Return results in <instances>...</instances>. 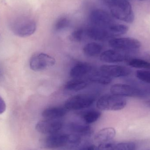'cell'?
<instances>
[{"mask_svg": "<svg viewBox=\"0 0 150 150\" xmlns=\"http://www.w3.org/2000/svg\"><path fill=\"white\" fill-rule=\"evenodd\" d=\"M90 18L93 25L105 29L115 23L108 12L101 9L93 11L90 14Z\"/></svg>", "mask_w": 150, "mask_h": 150, "instance_id": "obj_8", "label": "cell"}, {"mask_svg": "<svg viewBox=\"0 0 150 150\" xmlns=\"http://www.w3.org/2000/svg\"><path fill=\"white\" fill-rule=\"evenodd\" d=\"M127 104L126 100L122 97L108 94L99 99L96 106L99 110L103 111H118L123 109Z\"/></svg>", "mask_w": 150, "mask_h": 150, "instance_id": "obj_3", "label": "cell"}, {"mask_svg": "<svg viewBox=\"0 0 150 150\" xmlns=\"http://www.w3.org/2000/svg\"><path fill=\"white\" fill-rule=\"evenodd\" d=\"M136 77L142 82L150 84V71L137 70L135 73Z\"/></svg>", "mask_w": 150, "mask_h": 150, "instance_id": "obj_25", "label": "cell"}, {"mask_svg": "<svg viewBox=\"0 0 150 150\" xmlns=\"http://www.w3.org/2000/svg\"><path fill=\"white\" fill-rule=\"evenodd\" d=\"M6 105L3 99L0 96V115L4 113L6 111Z\"/></svg>", "mask_w": 150, "mask_h": 150, "instance_id": "obj_27", "label": "cell"}, {"mask_svg": "<svg viewBox=\"0 0 150 150\" xmlns=\"http://www.w3.org/2000/svg\"><path fill=\"white\" fill-rule=\"evenodd\" d=\"M100 71L112 78L127 77L131 74V69L124 66L119 65H103Z\"/></svg>", "mask_w": 150, "mask_h": 150, "instance_id": "obj_11", "label": "cell"}, {"mask_svg": "<svg viewBox=\"0 0 150 150\" xmlns=\"http://www.w3.org/2000/svg\"></svg>", "mask_w": 150, "mask_h": 150, "instance_id": "obj_33", "label": "cell"}, {"mask_svg": "<svg viewBox=\"0 0 150 150\" xmlns=\"http://www.w3.org/2000/svg\"><path fill=\"white\" fill-rule=\"evenodd\" d=\"M69 130L73 134L81 137H86L91 135L92 132V128L89 124L81 122H71L68 126Z\"/></svg>", "mask_w": 150, "mask_h": 150, "instance_id": "obj_14", "label": "cell"}, {"mask_svg": "<svg viewBox=\"0 0 150 150\" xmlns=\"http://www.w3.org/2000/svg\"><path fill=\"white\" fill-rule=\"evenodd\" d=\"M69 134H56L50 135L45 139L44 146L47 149H54L66 147L68 143Z\"/></svg>", "mask_w": 150, "mask_h": 150, "instance_id": "obj_10", "label": "cell"}, {"mask_svg": "<svg viewBox=\"0 0 150 150\" xmlns=\"http://www.w3.org/2000/svg\"><path fill=\"white\" fill-rule=\"evenodd\" d=\"M63 126V122L59 120L46 119L37 123L36 129L41 134L51 135L58 133Z\"/></svg>", "mask_w": 150, "mask_h": 150, "instance_id": "obj_9", "label": "cell"}, {"mask_svg": "<svg viewBox=\"0 0 150 150\" xmlns=\"http://www.w3.org/2000/svg\"><path fill=\"white\" fill-rule=\"evenodd\" d=\"M85 32L83 29L82 28L76 29L71 33L70 39L72 41L74 42H80L83 38Z\"/></svg>", "mask_w": 150, "mask_h": 150, "instance_id": "obj_26", "label": "cell"}, {"mask_svg": "<svg viewBox=\"0 0 150 150\" xmlns=\"http://www.w3.org/2000/svg\"><path fill=\"white\" fill-rule=\"evenodd\" d=\"M143 57L145 59V60L148 61L150 62V50L146 51L143 54Z\"/></svg>", "mask_w": 150, "mask_h": 150, "instance_id": "obj_29", "label": "cell"}, {"mask_svg": "<svg viewBox=\"0 0 150 150\" xmlns=\"http://www.w3.org/2000/svg\"><path fill=\"white\" fill-rule=\"evenodd\" d=\"M95 99L94 96L90 94H78L69 98L64 106L68 110H81L91 106Z\"/></svg>", "mask_w": 150, "mask_h": 150, "instance_id": "obj_6", "label": "cell"}, {"mask_svg": "<svg viewBox=\"0 0 150 150\" xmlns=\"http://www.w3.org/2000/svg\"><path fill=\"white\" fill-rule=\"evenodd\" d=\"M85 33L90 38L97 41H106L113 38L107 29L94 25L88 28Z\"/></svg>", "mask_w": 150, "mask_h": 150, "instance_id": "obj_13", "label": "cell"}, {"mask_svg": "<svg viewBox=\"0 0 150 150\" xmlns=\"http://www.w3.org/2000/svg\"><path fill=\"white\" fill-rule=\"evenodd\" d=\"M100 111L95 109L90 110L82 114V118L84 123L87 124L94 123L99 120L101 116Z\"/></svg>", "mask_w": 150, "mask_h": 150, "instance_id": "obj_21", "label": "cell"}, {"mask_svg": "<svg viewBox=\"0 0 150 150\" xmlns=\"http://www.w3.org/2000/svg\"><path fill=\"white\" fill-rule=\"evenodd\" d=\"M87 86L86 82L78 79L68 81L65 85V89L70 91L77 92L84 89Z\"/></svg>", "mask_w": 150, "mask_h": 150, "instance_id": "obj_19", "label": "cell"}, {"mask_svg": "<svg viewBox=\"0 0 150 150\" xmlns=\"http://www.w3.org/2000/svg\"><path fill=\"white\" fill-rule=\"evenodd\" d=\"M100 1H102L104 4H106V5H107L108 3L109 2V1L110 0H100Z\"/></svg>", "mask_w": 150, "mask_h": 150, "instance_id": "obj_31", "label": "cell"}, {"mask_svg": "<svg viewBox=\"0 0 150 150\" xmlns=\"http://www.w3.org/2000/svg\"><path fill=\"white\" fill-rule=\"evenodd\" d=\"M128 84H115L111 86L112 94L122 97L147 98L150 97V86L142 83L134 79L128 80Z\"/></svg>", "mask_w": 150, "mask_h": 150, "instance_id": "obj_1", "label": "cell"}, {"mask_svg": "<svg viewBox=\"0 0 150 150\" xmlns=\"http://www.w3.org/2000/svg\"><path fill=\"white\" fill-rule=\"evenodd\" d=\"M55 63V59L51 55L44 53H38L31 57L30 67L33 71L40 72L52 67Z\"/></svg>", "mask_w": 150, "mask_h": 150, "instance_id": "obj_5", "label": "cell"}, {"mask_svg": "<svg viewBox=\"0 0 150 150\" xmlns=\"http://www.w3.org/2000/svg\"><path fill=\"white\" fill-rule=\"evenodd\" d=\"M92 67L86 63L79 62L71 69L70 75L74 79H79L91 72Z\"/></svg>", "mask_w": 150, "mask_h": 150, "instance_id": "obj_17", "label": "cell"}, {"mask_svg": "<svg viewBox=\"0 0 150 150\" xmlns=\"http://www.w3.org/2000/svg\"><path fill=\"white\" fill-rule=\"evenodd\" d=\"M103 46L100 44L96 42H91L85 46L83 48L84 54L88 57H92L101 53Z\"/></svg>", "mask_w": 150, "mask_h": 150, "instance_id": "obj_18", "label": "cell"}, {"mask_svg": "<svg viewBox=\"0 0 150 150\" xmlns=\"http://www.w3.org/2000/svg\"><path fill=\"white\" fill-rule=\"evenodd\" d=\"M136 145L133 142L114 143L111 150H135Z\"/></svg>", "mask_w": 150, "mask_h": 150, "instance_id": "obj_23", "label": "cell"}, {"mask_svg": "<svg viewBox=\"0 0 150 150\" xmlns=\"http://www.w3.org/2000/svg\"><path fill=\"white\" fill-rule=\"evenodd\" d=\"M91 81L103 85L108 84L112 80V78L101 72L95 71L91 74L90 77Z\"/></svg>", "mask_w": 150, "mask_h": 150, "instance_id": "obj_20", "label": "cell"}, {"mask_svg": "<svg viewBox=\"0 0 150 150\" xmlns=\"http://www.w3.org/2000/svg\"><path fill=\"white\" fill-rule=\"evenodd\" d=\"M67 110L65 108L52 107L46 108L42 112V116L48 120H58L67 114Z\"/></svg>", "mask_w": 150, "mask_h": 150, "instance_id": "obj_15", "label": "cell"}, {"mask_svg": "<svg viewBox=\"0 0 150 150\" xmlns=\"http://www.w3.org/2000/svg\"><path fill=\"white\" fill-rule=\"evenodd\" d=\"M145 105H146V106L149 108L150 109V100H147L146 102H145Z\"/></svg>", "mask_w": 150, "mask_h": 150, "instance_id": "obj_30", "label": "cell"}, {"mask_svg": "<svg viewBox=\"0 0 150 150\" xmlns=\"http://www.w3.org/2000/svg\"><path fill=\"white\" fill-rule=\"evenodd\" d=\"M107 5L114 17L128 23L134 22V15L127 0H110Z\"/></svg>", "mask_w": 150, "mask_h": 150, "instance_id": "obj_2", "label": "cell"}, {"mask_svg": "<svg viewBox=\"0 0 150 150\" xmlns=\"http://www.w3.org/2000/svg\"><path fill=\"white\" fill-rule=\"evenodd\" d=\"M11 28L15 35L21 38H26L35 32L37 24L33 19L22 18L14 22L11 25Z\"/></svg>", "mask_w": 150, "mask_h": 150, "instance_id": "obj_4", "label": "cell"}, {"mask_svg": "<svg viewBox=\"0 0 150 150\" xmlns=\"http://www.w3.org/2000/svg\"><path fill=\"white\" fill-rule=\"evenodd\" d=\"M69 21L66 17H62L59 18L54 25V30L55 31L60 32L64 30L68 26Z\"/></svg>", "mask_w": 150, "mask_h": 150, "instance_id": "obj_24", "label": "cell"}, {"mask_svg": "<svg viewBox=\"0 0 150 150\" xmlns=\"http://www.w3.org/2000/svg\"><path fill=\"white\" fill-rule=\"evenodd\" d=\"M116 131L112 127H107L99 130L94 137V139L97 142L103 144L109 142L115 137Z\"/></svg>", "mask_w": 150, "mask_h": 150, "instance_id": "obj_16", "label": "cell"}, {"mask_svg": "<svg viewBox=\"0 0 150 150\" xmlns=\"http://www.w3.org/2000/svg\"><path fill=\"white\" fill-rule=\"evenodd\" d=\"M1 71H0V76L1 75Z\"/></svg>", "mask_w": 150, "mask_h": 150, "instance_id": "obj_32", "label": "cell"}, {"mask_svg": "<svg viewBox=\"0 0 150 150\" xmlns=\"http://www.w3.org/2000/svg\"><path fill=\"white\" fill-rule=\"evenodd\" d=\"M79 150H97V147L93 144H87L81 147Z\"/></svg>", "mask_w": 150, "mask_h": 150, "instance_id": "obj_28", "label": "cell"}, {"mask_svg": "<svg viewBox=\"0 0 150 150\" xmlns=\"http://www.w3.org/2000/svg\"><path fill=\"white\" fill-rule=\"evenodd\" d=\"M109 46L115 50L121 52H133L141 48V43L132 38H112L109 40Z\"/></svg>", "mask_w": 150, "mask_h": 150, "instance_id": "obj_7", "label": "cell"}, {"mask_svg": "<svg viewBox=\"0 0 150 150\" xmlns=\"http://www.w3.org/2000/svg\"><path fill=\"white\" fill-rule=\"evenodd\" d=\"M127 64L132 67L150 70V62L140 59H133L127 60Z\"/></svg>", "mask_w": 150, "mask_h": 150, "instance_id": "obj_22", "label": "cell"}, {"mask_svg": "<svg viewBox=\"0 0 150 150\" xmlns=\"http://www.w3.org/2000/svg\"><path fill=\"white\" fill-rule=\"evenodd\" d=\"M129 56L126 53L115 49L106 50L101 53L100 60L108 63H118L128 60Z\"/></svg>", "mask_w": 150, "mask_h": 150, "instance_id": "obj_12", "label": "cell"}]
</instances>
